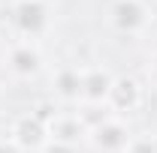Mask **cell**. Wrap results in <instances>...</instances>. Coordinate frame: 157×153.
I'll list each match as a JSON object with an SVG mask.
<instances>
[{"label":"cell","mask_w":157,"mask_h":153,"mask_svg":"<svg viewBox=\"0 0 157 153\" xmlns=\"http://www.w3.org/2000/svg\"><path fill=\"white\" fill-rule=\"evenodd\" d=\"M52 3L48 0H12L9 6V21L15 27L18 39L39 42L52 30Z\"/></svg>","instance_id":"6da1fadb"},{"label":"cell","mask_w":157,"mask_h":153,"mask_svg":"<svg viewBox=\"0 0 157 153\" xmlns=\"http://www.w3.org/2000/svg\"><path fill=\"white\" fill-rule=\"evenodd\" d=\"M109 27L121 36H139L151 24V9L145 0H112L109 3Z\"/></svg>","instance_id":"7a4b0ae2"},{"label":"cell","mask_w":157,"mask_h":153,"mask_svg":"<svg viewBox=\"0 0 157 153\" xmlns=\"http://www.w3.org/2000/svg\"><path fill=\"white\" fill-rule=\"evenodd\" d=\"M130 138H133L130 126L124 123V117H115V114H106L103 120H94L88 126V141L100 153H124Z\"/></svg>","instance_id":"3957f363"},{"label":"cell","mask_w":157,"mask_h":153,"mask_svg":"<svg viewBox=\"0 0 157 153\" xmlns=\"http://www.w3.org/2000/svg\"><path fill=\"white\" fill-rule=\"evenodd\" d=\"M6 69L15 78H21V81H30V78L42 75L45 57H42L39 42H27V39L12 42V45L6 48Z\"/></svg>","instance_id":"277c9868"},{"label":"cell","mask_w":157,"mask_h":153,"mask_svg":"<svg viewBox=\"0 0 157 153\" xmlns=\"http://www.w3.org/2000/svg\"><path fill=\"white\" fill-rule=\"evenodd\" d=\"M142 102H145V87L139 84L136 78L133 75H115L112 90H109V99H106V108L115 117H124V114L139 111Z\"/></svg>","instance_id":"5b68a950"},{"label":"cell","mask_w":157,"mask_h":153,"mask_svg":"<svg viewBox=\"0 0 157 153\" xmlns=\"http://www.w3.org/2000/svg\"><path fill=\"white\" fill-rule=\"evenodd\" d=\"M9 138L21 153H42L48 147V126L39 114H21L9 129Z\"/></svg>","instance_id":"8992f818"},{"label":"cell","mask_w":157,"mask_h":153,"mask_svg":"<svg viewBox=\"0 0 157 153\" xmlns=\"http://www.w3.org/2000/svg\"><path fill=\"white\" fill-rule=\"evenodd\" d=\"M45 126H48V141L55 144L78 147L82 141H88V120L78 111H55L45 120Z\"/></svg>","instance_id":"52a82bcc"},{"label":"cell","mask_w":157,"mask_h":153,"mask_svg":"<svg viewBox=\"0 0 157 153\" xmlns=\"http://www.w3.org/2000/svg\"><path fill=\"white\" fill-rule=\"evenodd\" d=\"M115 75L106 66H82V102L85 105H106Z\"/></svg>","instance_id":"ba28073f"},{"label":"cell","mask_w":157,"mask_h":153,"mask_svg":"<svg viewBox=\"0 0 157 153\" xmlns=\"http://www.w3.org/2000/svg\"><path fill=\"white\" fill-rule=\"evenodd\" d=\"M52 96L60 105H76L82 102V66L63 63L52 75Z\"/></svg>","instance_id":"9c48e42d"},{"label":"cell","mask_w":157,"mask_h":153,"mask_svg":"<svg viewBox=\"0 0 157 153\" xmlns=\"http://www.w3.org/2000/svg\"><path fill=\"white\" fill-rule=\"evenodd\" d=\"M124 153H157V138H151V135H133Z\"/></svg>","instance_id":"30bf717a"},{"label":"cell","mask_w":157,"mask_h":153,"mask_svg":"<svg viewBox=\"0 0 157 153\" xmlns=\"http://www.w3.org/2000/svg\"><path fill=\"white\" fill-rule=\"evenodd\" d=\"M42 153H76V147H70V144H55V141H48V147Z\"/></svg>","instance_id":"8fae6325"},{"label":"cell","mask_w":157,"mask_h":153,"mask_svg":"<svg viewBox=\"0 0 157 153\" xmlns=\"http://www.w3.org/2000/svg\"><path fill=\"white\" fill-rule=\"evenodd\" d=\"M0 153H21L12 138H0Z\"/></svg>","instance_id":"7c38bea8"},{"label":"cell","mask_w":157,"mask_h":153,"mask_svg":"<svg viewBox=\"0 0 157 153\" xmlns=\"http://www.w3.org/2000/svg\"><path fill=\"white\" fill-rule=\"evenodd\" d=\"M148 78H151V81L157 84V57L151 60V66H148Z\"/></svg>","instance_id":"4fadbf2b"},{"label":"cell","mask_w":157,"mask_h":153,"mask_svg":"<svg viewBox=\"0 0 157 153\" xmlns=\"http://www.w3.org/2000/svg\"><path fill=\"white\" fill-rule=\"evenodd\" d=\"M0 108H3V87H0Z\"/></svg>","instance_id":"5bb4252c"},{"label":"cell","mask_w":157,"mask_h":153,"mask_svg":"<svg viewBox=\"0 0 157 153\" xmlns=\"http://www.w3.org/2000/svg\"><path fill=\"white\" fill-rule=\"evenodd\" d=\"M0 30H3V15H0Z\"/></svg>","instance_id":"9a60e30c"},{"label":"cell","mask_w":157,"mask_h":153,"mask_svg":"<svg viewBox=\"0 0 157 153\" xmlns=\"http://www.w3.org/2000/svg\"><path fill=\"white\" fill-rule=\"evenodd\" d=\"M0 6H3V0H0Z\"/></svg>","instance_id":"2e32d148"}]
</instances>
